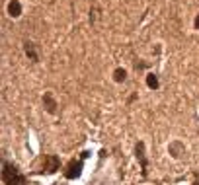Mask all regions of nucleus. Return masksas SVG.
<instances>
[{
    "instance_id": "nucleus-3",
    "label": "nucleus",
    "mask_w": 199,
    "mask_h": 185,
    "mask_svg": "<svg viewBox=\"0 0 199 185\" xmlns=\"http://www.w3.org/2000/svg\"><path fill=\"white\" fill-rule=\"evenodd\" d=\"M125 78V72L123 70H115V80H123Z\"/></svg>"
},
{
    "instance_id": "nucleus-1",
    "label": "nucleus",
    "mask_w": 199,
    "mask_h": 185,
    "mask_svg": "<svg viewBox=\"0 0 199 185\" xmlns=\"http://www.w3.org/2000/svg\"><path fill=\"white\" fill-rule=\"evenodd\" d=\"M80 168H82V164L80 162H72V164L69 166V172H66V177L69 179H72V177H76L80 173Z\"/></svg>"
},
{
    "instance_id": "nucleus-4",
    "label": "nucleus",
    "mask_w": 199,
    "mask_h": 185,
    "mask_svg": "<svg viewBox=\"0 0 199 185\" xmlns=\"http://www.w3.org/2000/svg\"><path fill=\"white\" fill-rule=\"evenodd\" d=\"M156 84H158L156 78H154V76H149V86H150V88H156Z\"/></svg>"
},
{
    "instance_id": "nucleus-2",
    "label": "nucleus",
    "mask_w": 199,
    "mask_h": 185,
    "mask_svg": "<svg viewBox=\"0 0 199 185\" xmlns=\"http://www.w3.org/2000/svg\"><path fill=\"white\" fill-rule=\"evenodd\" d=\"M8 8H10V14H12V16H20V4H18V2H10Z\"/></svg>"
},
{
    "instance_id": "nucleus-5",
    "label": "nucleus",
    "mask_w": 199,
    "mask_h": 185,
    "mask_svg": "<svg viewBox=\"0 0 199 185\" xmlns=\"http://www.w3.org/2000/svg\"><path fill=\"white\" fill-rule=\"evenodd\" d=\"M195 25H197V27H199V18H197V20H195Z\"/></svg>"
}]
</instances>
